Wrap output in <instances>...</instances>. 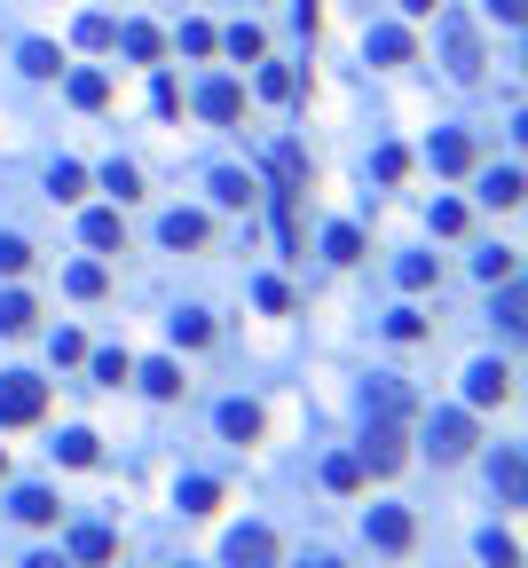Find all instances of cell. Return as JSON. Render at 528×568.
Masks as SVG:
<instances>
[{"mask_svg": "<svg viewBox=\"0 0 528 568\" xmlns=\"http://www.w3.org/2000/svg\"><path fill=\"white\" fill-rule=\"evenodd\" d=\"M119 553V537H111V529H79V537H72V560H87V568H103Z\"/></svg>", "mask_w": 528, "mask_h": 568, "instance_id": "obj_20", "label": "cell"}, {"mask_svg": "<svg viewBox=\"0 0 528 568\" xmlns=\"http://www.w3.org/2000/svg\"><path fill=\"white\" fill-rule=\"evenodd\" d=\"M386 331H394V340H426V316H418V309H394Z\"/></svg>", "mask_w": 528, "mask_h": 568, "instance_id": "obj_40", "label": "cell"}, {"mask_svg": "<svg viewBox=\"0 0 528 568\" xmlns=\"http://www.w3.org/2000/svg\"><path fill=\"white\" fill-rule=\"evenodd\" d=\"M253 300H260V309H269V316H284V309H292V292H284L277 277H260V285H253Z\"/></svg>", "mask_w": 528, "mask_h": 568, "instance_id": "obj_39", "label": "cell"}, {"mask_svg": "<svg viewBox=\"0 0 528 568\" xmlns=\"http://www.w3.org/2000/svg\"><path fill=\"white\" fill-rule=\"evenodd\" d=\"M481 197H489V206H520V166H498V174H481Z\"/></svg>", "mask_w": 528, "mask_h": 568, "instance_id": "obj_22", "label": "cell"}, {"mask_svg": "<svg viewBox=\"0 0 528 568\" xmlns=\"http://www.w3.org/2000/svg\"><path fill=\"white\" fill-rule=\"evenodd\" d=\"M457 229H466V206H457V197H442V206H434V238H457Z\"/></svg>", "mask_w": 528, "mask_h": 568, "instance_id": "obj_41", "label": "cell"}, {"mask_svg": "<svg viewBox=\"0 0 528 568\" xmlns=\"http://www.w3.org/2000/svg\"><path fill=\"white\" fill-rule=\"evenodd\" d=\"M489 16H498V24H520V16H528V0H489Z\"/></svg>", "mask_w": 528, "mask_h": 568, "instance_id": "obj_45", "label": "cell"}, {"mask_svg": "<svg viewBox=\"0 0 528 568\" xmlns=\"http://www.w3.org/2000/svg\"><path fill=\"white\" fill-rule=\"evenodd\" d=\"M403 443H410V419H371V434H363V450H355L363 474H394V466L410 458Z\"/></svg>", "mask_w": 528, "mask_h": 568, "instance_id": "obj_1", "label": "cell"}, {"mask_svg": "<svg viewBox=\"0 0 528 568\" xmlns=\"http://www.w3.org/2000/svg\"><path fill=\"white\" fill-rule=\"evenodd\" d=\"M323 253H332V261H363V229L355 221H332V229H323Z\"/></svg>", "mask_w": 528, "mask_h": 568, "instance_id": "obj_25", "label": "cell"}, {"mask_svg": "<svg viewBox=\"0 0 528 568\" xmlns=\"http://www.w3.org/2000/svg\"><path fill=\"white\" fill-rule=\"evenodd\" d=\"M0 474H9V450H0Z\"/></svg>", "mask_w": 528, "mask_h": 568, "instance_id": "obj_49", "label": "cell"}, {"mask_svg": "<svg viewBox=\"0 0 528 568\" xmlns=\"http://www.w3.org/2000/svg\"><path fill=\"white\" fill-rule=\"evenodd\" d=\"M300 568H340V560H323V553H316V560H300Z\"/></svg>", "mask_w": 528, "mask_h": 568, "instance_id": "obj_48", "label": "cell"}, {"mask_svg": "<svg viewBox=\"0 0 528 568\" xmlns=\"http://www.w3.org/2000/svg\"><path fill=\"white\" fill-rule=\"evenodd\" d=\"M498 490H505L513 506H520V450H505V458H498Z\"/></svg>", "mask_w": 528, "mask_h": 568, "instance_id": "obj_42", "label": "cell"}, {"mask_svg": "<svg viewBox=\"0 0 528 568\" xmlns=\"http://www.w3.org/2000/svg\"><path fill=\"white\" fill-rule=\"evenodd\" d=\"M197 111H206L213 126H229V119H237V111H245V87H237V80H213L206 95H197Z\"/></svg>", "mask_w": 528, "mask_h": 568, "instance_id": "obj_9", "label": "cell"}, {"mask_svg": "<svg viewBox=\"0 0 528 568\" xmlns=\"http://www.w3.org/2000/svg\"><path fill=\"white\" fill-rule=\"evenodd\" d=\"M16 63H24L32 80H56V72H63V56H56L48 40H24V48H16Z\"/></svg>", "mask_w": 528, "mask_h": 568, "instance_id": "obj_23", "label": "cell"}, {"mask_svg": "<svg viewBox=\"0 0 528 568\" xmlns=\"http://www.w3.org/2000/svg\"><path fill=\"white\" fill-rule=\"evenodd\" d=\"M363 537H371L379 553H410L418 529H410V513H403V506H371V513H363Z\"/></svg>", "mask_w": 528, "mask_h": 568, "instance_id": "obj_5", "label": "cell"}, {"mask_svg": "<svg viewBox=\"0 0 528 568\" xmlns=\"http://www.w3.org/2000/svg\"><path fill=\"white\" fill-rule=\"evenodd\" d=\"M32 316H40V309H32L24 292H0V331H9V340H16V331H32Z\"/></svg>", "mask_w": 528, "mask_h": 568, "instance_id": "obj_26", "label": "cell"}, {"mask_svg": "<svg viewBox=\"0 0 528 568\" xmlns=\"http://www.w3.org/2000/svg\"><path fill=\"white\" fill-rule=\"evenodd\" d=\"M442 9V0H403V16H434Z\"/></svg>", "mask_w": 528, "mask_h": 568, "instance_id": "obj_47", "label": "cell"}, {"mask_svg": "<svg viewBox=\"0 0 528 568\" xmlns=\"http://www.w3.org/2000/svg\"><path fill=\"white\" fill-rule=\"evenodd\" d=\"M182 48L189 56H213V24H182Z\"/></svg>", "mask_w": 528, "mask_h": 568, "instance_id": "obj_44", "label": "cell"}, {"mask_svg": "<svg viewBox=\"0 0 528 568\" xmlns=\"http://www.w3.org/2000/svg\"><path fill=\"white\" fill-rule=\"evenodd\" d=\"M371 174H379V182H403V174H410V150H394V143H386V150L371 158Z\"/></svg>", "mask_w": 528, "mask_h": 568, "instance_id": "obj_36", "label": "cell"}, {"mask_svg": "<svg viewBox=\"0 0 528 568\" xmlns=\"http://www.w3.org/2000/svg\"><path fill=\"white\" fill-rule=\"evenodd\" d=\"M213 506H221V482L189 474V482H182V513H213Z\"/></svg>", "mask_w": 528, "mask_h": 568, "instance_id": "obj_27", "label": "cell"}, {"mask_svg": "<svg viewBox=\"0 0 528 568\" xmlns=\"http://www.w3.org/2000/svg\"><path fill=\"white\" fill-rule=\"evenodd\" d=\"M363 56H371V63H410V56H418V40H410L403 24H371V40H363Z\"/></svg>", "mask_w": 528, "mask_h": 568, "instance_id": "obj_8", "label": "cell"}, {"mask_svg": "<svg viewBox=\"0 0 528 568\" xmlns=\"http://www.w3.org/2000/svg\"><path fill=\"white\" fill-rule=\"evenodd\" d=\"M72 40H79L87 56H103V48L119 40V24H111V16H79V24H72Z\"/></svg>", "mask_w": 528, "mask_h": 568, "instance_id": "obj_21", "label": "cell"}, {"mask_svg": "<svg viewBox=\"0 0 528 568\" xmlns=\"http://www.w3.org/2000/svg\"><path fill=\"white\" fill-rule=\"evenodd\" d=\"M213 197H221V206H253L260 182H253V174H237V166H221V174H213Z\"/></svg>", "mask_w": 528, "mask_h": 568, "instance_id": "obj_16", "label": "cell"}, {"mask_svg": "<svg viewBox=\"0 0 528 568\" xmlns=\"http://www.w3.org/2000/svg\"><path fill=\"white\" fill-rule=\"evenodd\" d=\"M229 56H237V63H253V56H269V40H260V32L253 24H237V32H229V40H221Z\"/></svg>", "mask_w": 528, "mask_h": 568, "instance_id": "obj_34", "label": "cell"}, {"mask_svg": "<svg viewBox=\"0 0 528 568\" xmlns=\"http://www.w3.org/2000/svg\"><path fill=\"white\" fill-rule=\"evenodd\" d=\"M103 190H111L119 206H126V197H143V174H135V166H119V158H111V166H103Z\"/></svg>", "mask_w": 528, "mask_h": 568, "instance_id": "obj_32", "label": "cell"}, {"mask_svg": "<svg viewBox=\"0 0 528 568\" xmlns=\"http://www.w3.org/2000/svg\"><path fill=\"white\" fill-rule=\"evenodd\" d=\"M150 104H158V119H174V111H182V87H174V80H158V87H150Z\"/></svg>", "mask_w": 528, "mask_h": 568, "instance_id": "obj_43", "label": "cell"}, {"mask_svg": "<svg viewBox=\"0 0 528 568\" xmlns=\"http://www.w3.org/2000/svg\"><path fill=\"white\" fill-rule=\"evenodd\" d=\"M63 285H72V300H103V261H72V277H63Z\"/></svg>", "mask_w": 528, "mask_h": 568, "instance_id": "obj_24", "label": "cell"}, {"mask_svg": "<svg viewBox=\"0 0 528 568\" xmlns=\"http://www.w3.org/2000/svg\"><path fill=\"white\" fill-rule=\"evenodd\" d=\"M158 238H167L174 253H197V245L213 238V229H206V214H167V229H158Z\"/></svg>", "mask_w": 528, "mask_h": 568, "instance_id": "obj_11", "label": "cell"}, {"mask_svg": "<svg viewBox=\"0 0 528 568\" xmlns=\"http://www.w3.org/2000/svg\"><path fill=\"white\" fill-rule=\"evenodd\" d=\"M442 48H450V72L457 80H481V40H474V24H442Z\"/></svg>", "mask_w": 528, "mask_h": 568, "instance_id": "obj_7", "label": "cell"}, {"mask_svg": "<svg viewBox=\"0 0 528 568\" xmlns=\"http://www.w3.org/2000/svg\"><path fill=\"white\" fill-rule=\"evenodd\" d=\"M48 190H56V197H79V190H87V166H56Z\"/></svg>", "mask_w": 528, "mask_h": 568, "instance_id": "obj_38", "label": "cell"}, {"mask_svg": "<svg viewBox=\"0 0 528 568\" xmlns=\"http://www.w3.org/2000/svg\"><path fill=\"white\" fill-rule=\"evenodd\" d=\"M403 285H410V292L442 285V261H434V253H410V261H403Z\"/></svg>", "mask_w": 528, "mask_h": 568, "instance_id": "obj_33", "label": "cell"}, {"mask_svg": "<svg viewBox=\"0 0 528 568\" xmlns=\"http://www.w3.org/2000/svg\"><path fill=\"white\" fill-rule=\"evenodd\" d=\"M63 506H56V490H16V521H32V529H48Z\"/></svg>", "mask_w": 528, "mask_h": 568, "instance_id": "obj_19", "label": "cell"}, {"mask_svg": "<svg viewBox=\"0 0 528 568\" xmlns=\"http://www.w3.org/2000/svg\"><path fill=\"white\" fill-rule=\"evenodd\" d=\"M111 48H126V56H135V63H158V56H167V40H158L150 24H126V32H119Z\"/></svg>", "mask_w": 528, "mask_h": 568, "instance_id": "obj_17", "label": "cell"}, {"mask_svg": "<svg viewBox=\"0 0 528 568\" xmlns=\"http://www.w3.org/2000/svg\"><path fill=\"white\" fill-rule=\"evenodd\" d=\"M174 340H182V348H206V340H213L206 309H182V316H174Z\"/></svg>", "mask_w": 528, "mask_h": 568, "instance_id": "obj_31", "label": "cell"}, {"mask_svg": "<svg viewBox=\"0 0 528 568\" xmlns=\"http://www.w3.org/2000/svg\"><path fill=\"white\" fill-rule=\"evenodd\" d=\"M466 403H474V411L513 403V363H474V372H466Z\"/></svg>", "mask_w": 528, "mask_h": 568, "instance_id": "obj_4", "label": "cell"}, {"mask_svg": "<svg viewBox=\"0 0 528 568\" xmlns=\"http://www.w3.org/2000/svg\"><path fill=\"white\" fill-rule=\"evenodd\" d=\"M24 568H72V560H63V553H32Z\"/></svg>", "mask_w": 528, "mask_h": 568, "instance_id": "obj_46", "label": "cell"}, {"mask_svg": "<svg viewBox=\"0 0 528 568\" xmlns=\"http://www.w3.org/2000/svg\"><path fill=\"white\" fill-rule=\"evenodd\" d=\"M150 395H158V403H174V395H182V363H167V355H158V363H143V372H135Z\"/></svg>", "mask_w": 528, "mask_h": 568, "instance_id": "obj_15", "label": "cell"}, {"mask_svg": "<svg viewBox=\"0 0 528 568\" xmlns=\"http://www.w3.org/2000/svg\"><path fill=\"white\" fill-rule=\"evenodd\" d=\"M79 238H87L95 253H126V221H119V214H87Z\"/></svg>", "mask_w": 528, "mask_h": 568, "instance_id": "obj_12", "label": "cell"}, {"mask_svg": "<svg viewBox=\"0 0 528 568\" xmlns=\"http://www.w3.org/2000/svg\"><path fill=\"white\" fill-rule=\"evenodd\" d=\"M32 269V245L24 238H0V277H24Z\"/></svg>", "mask_w": 528, "mask_h": 568, "instance_id": "obj_37", "label": "cell"}, {"mask_svg": "<svg viewBox=\"0 0 528 568\" xmlns=\"http://www.w3.org/2000/svg\"><path fill=\"white\" fill-rule=\"evenodd\" d=\"M56 458H63V466H95L103 450H95V434H87V426H72V434H63V443H56Z\"/></svg>", "mask_w": 528, "mask_h": 568, "instance_id": "obj_28", "label": "cell"}, {"mask_svg": "<svg viewBox=\"0 0 528 568\" xmlns=\"http://www.w3.org/2000/svg\"><path fill=\"white\" fill-rule=\"evenodd\" d=\"M323 482H332L340 497H355V490L371 482V474H363V458H355V450H332V458H323Z\"/></svg>", "mask_w": 528, "mask_h": 568, "instance_id": "obj_14", "label": "cell"}, {"mask_svg": "<svg viewBox=\"0 0 528 568\" xmlns=\"http://www.w3.org/2000/svg\"><path fill=\"white\" fill-rule=\"evenodd\" d=\"M426 166H434V174H466V166H474V143H466V135H434V143H426Z\"/></svg>", "mask_w": 528, "mask_h": 568, "instance_id": "obj_10", "label": "cell"}, {"mask_svg": "<svg viewBox=\"0 0 528 568\" xmlns=\"http://www.w3.org/2000/svg\"><path fill=\"white\" fill-rule=\"evenodd\" d=\"M221 560H229V568H277V529H237Z\"/></svg>", "mask_w": 528, "mask_h": 568, "instance_id": "obj_6", "label": "cell"}, {"mask_svg": "<svg viewBox=\"0 0 528 568\" xmlns=\"http://www.w3.org/2000/svg\"><path fill=\"white\" fill-rule=\"evenodd\" d=\"M260 426H269L260 403H221V434H229V443H260Z\"/></svg>", "mask_w": 528, "mask_h": 568, "instance_id": "obj_13", "label": "cell"}, {"mask_svg": "<svg viewBox=\"0 0 528 568\" xmlns=\"http://www.w3.org/2000/svg\"><path fill=\"white\" fill-rule=\"evenodd\" d=\"M48 411V379L32 372H0V426H32Z\"/></svg>", "mask_w": 528, "mask_h": 568, "instance_id": "obj_2", "label": "cell"}, {"mask_svg": "<svg viewBox=\"0 0 528 568\" xmlns=\"http://www.w3.org/2000/svg\"><path fill=\"white\" fill-rule=\"evenodd\" d=\"M63 87H72V104H79V111H103V104H111V80H103V72H72Z\"/></svg>", "mask_w": 528, "mask_h": 568, "instance_id": "obj_18", "label": "cell"}, {"mask_svg": "<svg viewBox=\"0 0 528 568\" xmlns=\"http://www.w3.org/2000/svg\"><path fill=\"white\" fill-rule=\"evenodd\" d=\"M95 379H103V387L135 379V355H126V348H103V355H95Z\"/></svg>", "mask_w": 528, "mask_h": 568, "instance_id": "obj_29", "label": "cell"}, {"mask_svg": "<svg viewBox=\"0 0 528 568\" xmlns=\"http://www.w3.org/2000/svg\"><path fill=\"white\" fill-rule=\"evenodd\" d=\"M481 560H489V568H520V545H513V537H498V529H489V537H481Z\"/></svg>", "mask_w": 528, "mask_h": 568, "instance_id": "obj_35", "label": "cell"}, {"mask_svg": "<svg viewBox=\"0 0 528 568\" xmlns=\"http://www.w3.org/2000/svg\"><path fill=\"white\" fill-rule=\"evenodd\" d=\"M260 95H269V104H292V95H300V72H284V63H269V72H260Z\"/></svg>", "mask_w": 528, "mask_h": 568, "instance_id": "obj_30", "label": "cell"}, {"mask_svg": "<svg viewBox=\"0 0 528 568\" xmlns=\"http://www.w3.org/2000/svg\"><path fill=\"white\" fill-rule=\"evenodd\" d=\"M426 450H434L442 466L466 458L474 450V411H434V419H426Z\"/></svg>", "mask_w": 528, "mask_h": 568, "instance_id": "obj_3", "label": "cell"}]
</instances>
